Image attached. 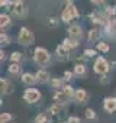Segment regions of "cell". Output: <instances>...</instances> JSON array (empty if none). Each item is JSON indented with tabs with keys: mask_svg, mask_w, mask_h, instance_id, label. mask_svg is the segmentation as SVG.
Instances as JSON below:
<instances>
[{
	"mask_svg": "<svg viewBox=\"0 0 116 123\" xmlns=\"http://www.w3.org/2000/svg\"><path fill=\"white\" fill-rule=\"evenodd\" d=\"M55 55H57V59H58V61H61V62H67V61L71 59V51L67 49V48H64L61 43L57 46V49H55Z\"/></svg>",
	"mask_w": 116,
	"mask_h": 123,
	"instance_id": "obj_9",
	"label": "cell"
},
{
	"mask_svg": "<svg viewBox=\"0 0 116 123\" xmlns=\"http://www.w3.org/2000/svg\"><path fill=\"white\" fill-rule=\"evenodd\" d=\"M18 43L19 45H23V46H29V45H32L33 43V41H35V36H33V33H32V31L31 29H28V28H20V31H19V33H18Z\"/></svg>",
	"mask_w": 116,
	"mask_h": 123,
	"instance_id": "obj_3",
	"label": "cell"
},
{
	"mask_svg": "<svg viewBox=\"0 0 116 123\" xmlns=\"http://www.w3.org/2000/svg\"><path fill=\"white\" fill-rule=\"evenodd\" d=\"M74 93H76V90H74L71 86H64V88L55 91V94H54V100H55V103L64 106V104L70 103V101L74 98Z\"/></svg>",
	"mask_w": 116,
	"mask_h": 123,
	"instance_id": "obj_1",
	"label": "cell"
},
{
	"mask_svg": "<svg viewBox=\"0 0 116 123\" xmlns=\"http://www.w3.org/2000/svg\"><path fill=\"white\" fill-rule=\"evenodd\" d=\"M58 123H64V122H58Z\"/></svg>",
	"mask_w": 116,
	"mask_h": 123,
	"instance_id": "obj_35",
	"label": "cell"
},
{
	"mask_svg": "<svg viewBox=\"0 0 116 123\" xmlns=\"http://www.w3.org/2000/svg\"><path fill=\"white\" fill-rule=\"evenodd\" d=\"M35 78H36V83H39V84H46L48 81H51L49 80V73L46 70H44V68H41L35 74Z\"/></svg>",
	"mask_w": 116,
	"mask_h": 123,
	"instance_id": "obj_13",
	"label": "cell"
},
{
	"mask_svg": "<svg viewBox=\"0 0 116 123\" xmlns=\"http://www.w3.org/2000/svg\"><path fill=\"white\" fill-rule=\"evenodd\" d=\"M73 78V73L71 71H65L64 73V81H70Z\"/></svg>",
	"mask_w": 116,
	"mask_h": 123,
	"instance_id": "obj_30",
	"label": "cell"
},
{
	"mask_svg": "<svg viewBox=\"0 0 116 123\" xmlns=\"http://www.w3.org/2000/svg\"><path fill=\"white\" fill-rule=\"evenodd\" d=\"M68 38L73 39V41H76V42H80L81 38H83V29H81V26L77 25V23L70 25L68 26Z\"/></svg>",
	"mask_w": 116,
	"mask_h": 123,
	"instance_id": "obj_7",
	"label": "cell"
},
{
	"mask_svg": "<svg viewBox=\"0 0 116 123\" xmlns=\"http://www.w3.org/2000/svg\"><path fill=\"white\" fill-rule=\"evenodd\" d=\"M10 12H12V15L15 16V18H18V19H23L26 15H28V9L25 7V5L22 3V2H13V5H12V9H10Z\"/></svg>",
	"mask_w": 116,
	"mask_h": 123,
	"instance_id": "obj_6",
	"label": "cell"
},
{
	"mask_svg": "<svg viewBox=\"0 0 116 123\" xmlns=\"http://www.w3.org/2000/svg\"><path fill=\"white\" fill-rule=\"evenodd\" d=\"M86 73H87V68L84 64H76L74 65V75L81 77V75H86Z\"/></svg>",
	"mask_w": 116,
	"mask_h": 123,
	"instance_id": "obj_18",
	"label": "cell"
},
{
	"mask_svg": "<svg viewBox=\"0 0 116 123\" xmlns=\"http://www.w3.org/2000/svg\"><path fill=\"white\" fill-rule=\"evenodd\" d=\"M96 48H97V51H100V52H103V54H107V52L110 51V46H109L107 42H99V43L96 45Z\"/></svg>",
	"mask_w": 116,
	"mask_h": 123,
	"instance_id": "obj_23",
	"label": "cell"
},
{
	"mask_svg": "<svg viewBox=\"0 0 116 123\" xmlns=\"http://www.w3.org/2000/svg\"><path fill=\"white\" fill-rule=\"evenodd\" d=\"M23 98H25V101L33 104V103H36L41 98V91L38 88H32V87L31 88H26L25 93H23Z\"/></svg>",
	"mask_w": 116,
	"mask_h": 123,
	"instance_id": "obj_8",
	"label": "cell"
},
{
	"mask_svg": "<svg viewBox=\"0 0 116 123\" xmlns=\"http://www.w3.org/2000/svg\"><path fill=\"white\" fill-rule=\"evenodd\" d=\"M12 119H13V116L10 113H2L0 114V123H9V122H12Z\"/></svg>",
	"mask_w": 116,
	"mask_h": 123,
	"instance_id": "obj_26",
	"label": "cell"
},
{
	"mask_svg": "<svg viewBox=\"0 0 116 123\" xmlns=\"http://www.w3.org/2000/svg\"><path fill=\"white\" fill-rule=\"evenodd\" d=\"M104 13L107 15V18H109V16H115V15H116L115 6H107V7H106V12H104Z\"/></svg>",
	"mask_w": 116,
	"mask_h": 123,
	"instance_id": "obj_27",
	"label": "cell"
},
{
	"mask_svg": "<svg viewBox=\"0 0 116 123\" xmlns=\"http://www.w3.org/2000/svg\"><path fill=\"white\" fill-rule=\"evenodd\" d=\"M51 119V114L46 111V113H39L36 117H35V123H48Z\"/></svg>",
	"mask_w": 116,
	"mask_h": 123,
	"instance_id": "obj_20",
	"label": "cell"
},
{
	"mask_svg": "<svg viewBox=\"0 0 116 123\" xmlns=\"http://www.w3.org/2000/svg\"><path fill=\"white\" fill-rule=\"evenodd\" d=\"M12 20H10V16L6 15V13H2L0 15V28H2V32H5V29H7L10 26Z\"/></svg>",
	"mask_w": 116,
	"mask_h": 123,
	"instance_id": "obj_15",
	"label": "cell"
},
{
	"mask_svg": "<svg viewBox=\"0 0 116 123\" xmlns=\"http://www.w3.org/2000/svg\"><path fill=\"white\" fill-rule=\"evenodd\" d=\"M78 18V10H77V7L71 3V5H67L65 6V9L63 10V13H61V20L64 22V23H68V22H71L73 19H77Z\"/></svg>",
	"mask_w": 116,
	"mask_h": 123,
	"instance_id": "obj_5",
	"label": "cell"
},
{
	"mask_svg": "<svg viewBox=\"0 0 116 123\" xmlns=\"http://www.w3.org/2000/svg\"><path fill=\"white\" fill-rule=\"evenodd\" d=\"M61 104H58V103H54L52 106H49V109H48V113L49 114H58V113H60L61 111Z\"/></svg>",
	"mask_w": 116,
	"mask_h": 123,
	"instance_id": "obj_24",
	"label": "cell"
},
{
	"mask_svg": "<svg viewBox=\"0 0 116 123\" xmlns=\"http://www.w3.org/2000/svg\"><path fill=\"white\" fill-rule=\"evenodd\" d=\"M10 42H12V38L6 32L0 33V43H2V46H7V45H10Z\"/></svg>",
	"mask_w": 116,
	"mask_h": 123,
	"instance_id": "obj_22",
	"label": "cell"
},
{
	"mask_svg": "<svg viewBox=\"0 0 116 123\" xmlns=\"http://www.w3.org/2000/svg\"><path fill=\"white\" fill-rule=\"evenodd\" d=\"M99 38H100V31L97 28H93L87 32V41L89 42H96Z\"/></svg>",
	"mask_w": 116,
	"mask_h": 123,
	"instance_id": "obj_16",
	"label": "cell"
},
{
	"mask_svg": "<svg viewBox=\"0 0 116 123\" xmlns=\"http://www.w3.org/2000/svg\"><path fill=\"white\" fill-rule=\"evenodd\" d=\"M49 84H51V87H52L54 90L58 91V90L64 88V78H51Z\"/></svg>",
	"mask_w": 116,
	"mask_h": 123,
	"instance_id": "obj_17",
	"label": "cell"
},
{
	"mask_svg": "<svg viewBox=\"0 0 116 123\" xmlns=\"http://www.w3.org/2000/svg\"><path fill=\"white\" fill-rule=\"evenodd\" d=\"M20 70H22L20 64H10V65L7 67V73H9L10 75H19V74H20Z\"/></svg>",
	"mask_w": 116,
	"mask_h": 123,
	"instance_id": "obj_19",
	"label": "cell"
},
{
	"mask_svg": "<svg viewBox=\"0 0 116 123\" xmlns=\"http://www.w3.org/2000/svg\"><path fill=\"white\" fill-rule=\"evenodd\" d=\"M12 5L13 3H10L9 0H0V6H2V7H5V6H10L12 7Z\"/></svg>",
	"mask_w": 116,
	"mask_h": 123,
	"instance_id": "obj_31",
	"label": "cell"
},
{
	"mask_svg": "<svg viewBox=\"0 0 116 123\" xmlns=\"http://www.w3.org/2000/svg\"><path fill=\"white\" fill-rule=\"evenodd\" d=\"M22 59H23V55H22V52H19V51H15V52H12V55H10V61H12V64H19Z\"/></svg>",
	"mask_w": 116,
	"mask_h": 123,
	"instance_id": "obj_21",
	"label": "cell"
},
{
	"mask_svg": "<svg viewBox=\"0 0 116 123\" xmlns=\"http://www.w3.org/2000/svg\"><path fill=\"white\" fill-rule=\"evenodd\" d=\"M67 123H81V120H80V117H77V116H70L68 120H67Z\"/></svg>",
	"mask_w": 116,
	"mask_h": 123,
	"instance_id": "obj_29",
	"label": "cell"
},
{
	"mask_svg": "<svg viewBox=\"0 0 116 123\" xmlns=\"http://www.w3.org/2000/svg\"><path fill=\"white\" fill-rule=\"evenodd\" d=\"M110 70V64L103 58V56H97L94 61V65H93V71L99 75H106Z\"/></svg>",
	"mask_w": 116,
	"mask_h": 123,
	"instance_id": "obj_4",
	"label": "cell"
},
{
	"mask_svg": "<svg viewBox=\"0 0 116 123\" xmlns=\"http://www.w3.org/2000/svg\"><path fill=\"white\" fill-rule=\"evenodd\" d=\"M84 116H86V119H89V120H97V114L94 113L93 109H86Z\"/></svg>",
	"mask_w": 116,
	"mask_h": 123,
	"instance_id": "obj_25",
	"label": "cell"
},
{
	"mask_svg": "<svg viewBox=\"0 0 116 123\" xmlns=\"http://www.w3.org/2000/svg\"><path fill=\"white\" fill-rule=\"evenodd\" d=\"M0 90H2V94H10L13 91V84L7 80V78H0Z\"/></svg>",
	"mask_w": 116,
	"mask_h": 123,
	"instance_id": "obj_12",
	"label": "cell"
},
{
	"mask_svg": "<svg viewBox=\"0 0 116 123\" xmlns=\"http://www.w3.org/2000/svg\"><path fill=\"white\" fill-rule=\"evenodd\" d=\"M83 55H86V58H91L96 55V49H84Z\"/></svg>",
	"mask_w": 116,
	"mask_h": 123,
	"instance_id": "obj_28",
	"label": "cell"
},
{
	"mask_svg": "<svg viewBox=\"0 0 116 123\" xmlns=\"http://www.w3.org/2000/svg\"><path fill=\"white\" fill-rule=\"evenodd\" d=\"M16 2H22V3H23V0H16Z\"/></svg>",
	"mask_w": 116,
	"mask_h": 123,
	"instance_id": "obj_34",
	"label": "cell"
},
{
	"mask_svg": "<svg viewBox=\"0 0 116 123\" xmlns=\"http://www.w3.org/2000/svg\"><path fill=\"white\" fill-rule=\"evenodd\" d=\"M90 2L93 3V5H96V6H99V5H102L104 0H90Z\"/></svg>",
	"mask_w": 116,
	"mask_h": 123,
	"instance_id": "obj_32",
	"label": "cell"
},
{
	"mask_svg": "<svg viewBox=\"0 0 116 123\" xmlns=\"http://www.w3.org/2000/svg\"><path fill=\"white\" fill-rule=\"evenodd\" d=\"M33 61H35L39 67H48L51 64V54L45 48L38 46L33 51Z\"/></svg>",
	"mask_w": 116,
	"mask_h": 123,
	"instance_id": "obj_2",
	"label": "cell"
},
{
	"mask_svg": "<svg viewBox=\"0 0 116 123\" xmlns=\"http://www.w3.org/2000/svg\"><path fill=\"white\" fill-rule=\"evenodd\" d=\"M74 100H76V103H78V104L87 103V100H89L87 91H86L84 88H77L76 93H74Z\"/></svg>",
	"mask_w": 116,
	"mask_h": 123,
	"instance_id": "obj_11",
	"label": "cell"
},
{
	"mask_svg": "<svg viewBox=\"0 0 116 123\" xmlns=\"http://www.w3.org/2000/svg\"><path fill=\"white\" fill-rule=\"evenodd\" d=\"M20 81H22L25 86H33V84L36 83V78H35V75H32L31 73H23V74L20 75Z\"/></svg>",
	"mask_w": 116,
	"mask_h": 123,
	"instance_id": "obj_14",
	"label": "cell"
},
{
	"mask_svg": "<svg viewBox=\"0 0 116 123\" xmlns=\"http://www.w3.org/2000/svg\"><path fill=\"white\" fill-rule=\"evenodd\" d=\"M5 55H6V54H5V52H3V49H2V51H0V59H2V62L6 59V56H5Z\"/></svg>",
	"mask_w": 116,
	"mask_h": 123,
	"instance_id": "obj_33",
	"label": "cell"
},
{
	"mask_svg": "<svg viewBox=\"0 0 116 123\" xmlns=\"http://www.w3.org/2000/svg\"><path fill=\"white\" fill-rule=\"evenodd\" d=\"M103 109L107 113H115L116 111V97H106L103 100Z\"/></svg>",
	"mask_w": 116,
	"mask_h": 123,
	"instance_id": "obj_10",
	"label": "cell"
}]
</instances>
